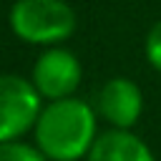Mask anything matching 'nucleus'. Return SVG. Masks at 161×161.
I'll use <instances>...</instances> for the list:
<instances>
[{
    "label": "nucleus",
    "instance_id": "2",
    "mask_svg": "<svg viewBox=\"0 0 161 161\" xmlns=\"http://www.w3.org/2000/svg\"><path fill=\"white\" fill-rule=\"evenodd\" d=\"M13 35L28 45H63L78 28V15L65 0H15L8 13Z\"/></svg>",
    "mask_w": 161,
    "mask_h": 161
},
{
    "label": "nucleus",
    "instance_id": "5",
    "mask_svg": "<svg viewBox=\"0 0 161 161\" xmlns=\"http://www.w3.org/2000/svg\"><path fill=\"white\" fill-rule=\"evenodd\" d=\"M98 118H103L111 128H123L131 131L141 113H143V93L141 86L126 75H116L108 78L98 93H96V103H93Z\"/></svg>",
    "mask_w": 161,
    "mask_h": 161
},
{
    "label": "nucleus",
    "instance_id": "7",
    "mask_svg": "<svg viewBox=\"0 0 161 161\" xmlns=\"http://www.w3.org/2000/svg\"><path fill=\"white\" fill-rule=\"evenodd\" d=\"M0 161H48L35 143L25 141H8L0 143Z\"/></svg>",
    "mask_w": 161,
    "mask_h": 161
},
{
    "label": "nucleus",
    "instance_id": "3",
    "mask_svg": "<svg viewBox=\"0 0 161 161\" xmlns=\"http://www.w3.org/2000/svg\"><path fill=\"white\" fill-rule=\"evenodd\" d=\"M43 111V98L30 83L18 73H0V143L20 141L35 128Z\"/></svg>",
    "mask_w": 161,
    "mask_h": 161
},
{
    "label": "nucleus",
    "instance_id": "1",
    "mask_svg": "<svg viewBox=\"0 0 161 161\" xmlns=\"http://www.w3.org/2000/svg\"><path fill=\"white\" fill-rule=\"evenodd\" d=\"M33 136L48 161H80L98 136V113L78 96L48 101L43 103Z\"/></svg>",
    "mask_w": 161,
    "mask_h": 161
},
{
    "label": "nucleus",
    "instance_id": "4",
    "mask_svg": "<svg viewBox=\"0 0 161 161\" xmlns=\"http://www.w3.org/2000/svg\"><path fill=\"white\" fill-rule=\"evenodd\" d=\"M80 80H83V65L78 55L63 45L43 48L30 70V83L35 86V91L45 103L75 96Z\"/></svg>",
    "mask_w": 161,
    "mask_h": 161
},
{
    "label": "nucleus",
    "instance_id": "8",
    "mask_svg": "<svg viewBox=\"0 0 161 161\" xmlns=\"http://www.w3.org/2000/svg\"><path fill=\"white\" fill-rule=\"evenodd\" d=\"M143 53H146L148 65L156 73H161V20H156L148 28V33L143 38Z\"/></svg>",
    "mask_w": 161,
    "mask_h": 161
},
{
    "label": "nucleus",
    "instance_id": "6",
    "mask_svg": "<svg viewBox=\"0 0 161 161\" xmlns=\"http://www.w3.org/2000/svg\"><path fill=\"white\" fill-rule=\"evenodd\" d=\"M86 161H156L148 143L133 131L106 128L96 136Z\"/></svg>",
    "mask_w": 161,
    "mask_h": 161
}]
</instances>
